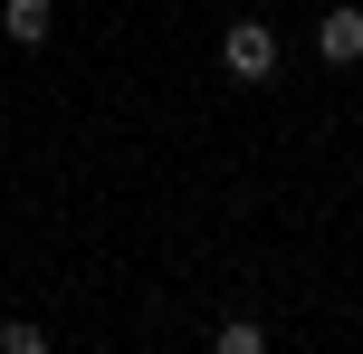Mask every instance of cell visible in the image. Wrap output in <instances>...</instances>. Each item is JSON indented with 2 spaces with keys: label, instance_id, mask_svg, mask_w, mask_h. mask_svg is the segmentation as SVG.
Masks as SVG:
<instances>
[{
  "label": "cell",
  "instance_id": "6da1fadb",
  "mask_svg": "<svg viewBox=\"0 0 363 354\" xmlns=\"http://www.w3.org/2000/svg\"><path fill=\"white\" fill-rule=\"evenodd\" d=\"M220 67H230L239 87H268V77H277V29H258V19H230V38H220Z\"/></svg>",
  "mask_w": 363,
  "mask_h": 354
},
{
  "label": "cell",
  "instance_id": "7a4b0ae2",
  "mask_svg": "<svg viewBox=\"0 0 363 354\" xmlns=\"http://www.w3.org/2000/svg\"><path fill=\"white\" fill-rule=\"evenodd\" d=\"M315 57H325V67H354V57H363V10H325V29H315Z\"/></svg>",
  "mask_w": 363,
  "mask_h": 354
},
{
  "label": "cell",
  "instance_id": "3957f363",
  "mask_svg": "<svg viewBox=\"0 0 363 354\" xmlns=\"http://www.w3.org/2000/svg\"><path fill=\"white\" fill-rule=\"evenodd\" d=\"M0 29H10V48H48L57 10H48V0H0Z\"/></svg>",
  "mask_w": 363,
  "mask_h": 354
},
{
  "label": "cell",
  "instance_id": "277c9868",
  "mask_svg": "<svg viewBox=\"0 0 363 354\" xmlns=\"http://www.w3.org/2000/svg\"><path fill=\"white\" fill-rule=\"evenodd\" d=\"M258 345H268V336H258L249 316H230V326H220V354H258Z\"/></svg>",
  "mask_w": 363,
  "mask_h": 354
}]
</instances>
